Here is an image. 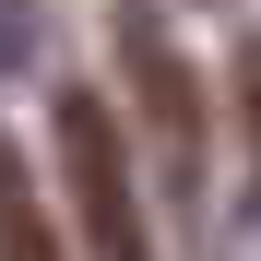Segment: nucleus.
Wrapping results in <instances>:
<instances>
[{"instance_id":"f03ea898","label":"nucleus","mask_w":261,"mask_h":261,"mask_svg":"<svg viewBox=\"0 0 261 261\" xmlns=\"http://www.w3.org/2000/svg\"><path fill=\"white\" fill-rule=\"evenodd\" d=\"M48 130H60V190H71V238L83 261H154V214H143V154L107 95L60 83L48 95Z\"/></svg>"},{"instance_id":"f257e3e1","label":"nucleus","mask_w":261,"mask_h":261,"mask_svg":"<svg viewBox=\"0 0 261 261\" xmlns=\"http://www.w3.org/2000/svg\"><path fill=\"white\" fill-rule=\"evenodd\" d=\"M107 48H119V107H130L119 130H130V154H143V166H154V190L190 214V202H202V178H214V119H202L190 48L143 12V0L107 24Z\"/></svg>"},{"instance_id":"7ed1b4c3","label":"nucleus","mask_w":261,"mask_h":261,"mask_svg":"<svg viewBox=\"0 0 261 261\" xmlns=\"http://www.w3.org/2000/svg\"><path fill=\"white\" fill-rule=\"evenodd\" d=\"M0 261H83L48 226V190H36V166L12 154V130H0Z\"/></svg>"},{"instance_id":"20e7f679","label":"nucleus","mask_w":261,"mask_h":261,"mask_svg":"<svg viewBox=\"0 0 261 261\" xmlns=\"http://www.w3.org/2000/svg\"><path fill=\"white\" fill-rule=\"evenodd\" d=\"M24 48H36V0H0V71H24Z\"/></svg>"},{"instance_id":"39448f33","label":"nucleus","mask_w":261,"mask_h":261,"mask_svg":"<svg viewBox=\"0 0 261 261\" xmlns=\"http://www.w3.org/2000/svg\"><path fill=\"white\" fill-rule=\"evenodd\" d=\"M238 107H249V154H261V36L238 48Z\"/></svg>"}]
</instances>
